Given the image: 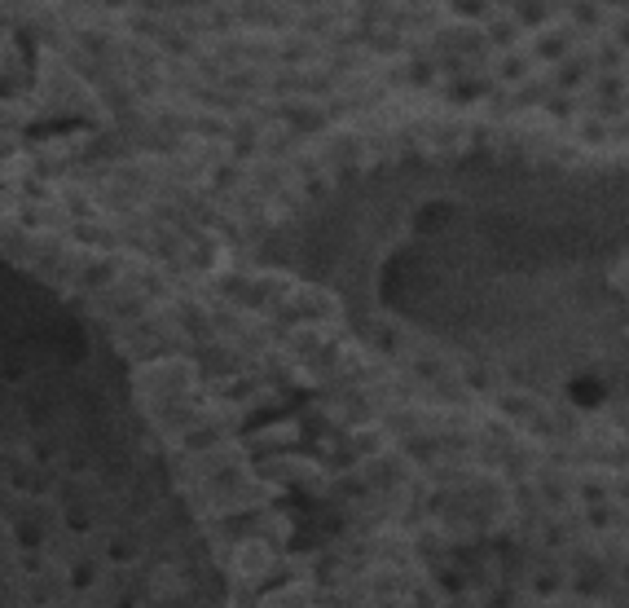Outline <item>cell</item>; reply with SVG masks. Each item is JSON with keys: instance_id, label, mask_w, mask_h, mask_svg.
I'll use <instances>...</instances> for the list:
<instances>
[{"instance_id": "4", "label": "cell", "mask_w": 629, "mask_h": 608, "mask_svg": "<svg viewBox=\"0 0 629 608\" xmlns=\"http://www.w3.org/2000/svg\"><path fill=\"white\" fill-rule=\"evenodd\" d=\"M493 40H497V44H511V40H515V22H497V27H493Z\"/></svg>"}, {"instance_id": "3", "label": "cell", "mask_w": 629, "mask_h": 608, "mask_svg": "<svg viewBox=\"0 0 629 608\" xmlns=\"http://www.w3.org/2000/svg\"><path fill=\"white\" fill-rule=\"evenodd\" d=\"M563 49H568V36H550V40L537 44V54L541 58H563Z\"/></svg>"}, {"instance_id": "6", "label": "cell", "mask_w": 629, "mask_h": 608, "mask_svg": "<svg viewBox=\"0 0 629 608\" xmlns=\"http://www.w3.org/2000/svg\"><path fill=\"white\" fill-rule=\"evenodd\" d=\"M572 14L581 18V22H594V18H598V9L590 5V0H581V5H572Z\"/></svg>"}, {"instance_id": "5", "label": "cell", "mask_w": 629, "mask_h": 608, "mask_svg": "<svg viewBox=\"0 0 629 608\" xmlns=\"http://www.w3.org/2000/svg\"><path fill=\"white\" fill-rule=\"evenodd\" d=\"M581 75H585V62H568V71H563V84H581Z\"/></svg>"}, {"instance_id": "2", "label": "cell", "mask_w": 629, "mask_h": 608, "mask_svg": "<svg viewBox=\"0 0 629 608\" xmlns=\"http://www.w3.org/2000/svg\"><path fill=\"white\" fill-rule=\"evenodd\" d=\"M546 18V0H519V22H541Z\"/></svg>"}, {"instance_id": "1", "label": "cell", "mask_w": 629, "mask_h": 608, "mask_svg": "<svg viewBox=\"0 0 629 608\" xmlns=\"http://www.w3.org/2000/svg\"><path fill=\"white\" fill-rule=\"evenodd\" d=\"M454 14H462V18H484V14H489V0H454Z\"/></svg>"}, {"instance_id": "8", "label": "cell", "mask_w": 629, "mask_h": 608, "mask_svg": "<svg viewBox=\"0 0 629 608\" xmlns=\"http://www.w3.org/2000/svg\"><path fill=\"white\" fill-rule=\"evenodd\" d=\"M111 5H123V0H111Z\"/></svg>"}, {"instance_id": "7", "label": "cell", "mask_w": 629, "mask_h": 608, "mask_svg": "<svg viewBox=\"0 0 629 608\" xmlns=\"http://www.w3.org/2000/svg\"><path fill=\"white\" fill-rule=\"evenodd\" d=\"M523 71H528V66H523L519 58H511V62L502 66V75H506V80H523Z\"/></svg>"}, {"instance_id": "9", "label": "cell", "mask_w": 629, "mask_h": 608, "mask_svg": "<svg viewBox=\"0 0 629 608\" xmlns=\"http://www.w3.org/2000/svg\"><path fill=\"white\" fill-rule=\"evenodd\" d=\"M608 5H620V0H608Z\"/></svg>"}]
</instances>
